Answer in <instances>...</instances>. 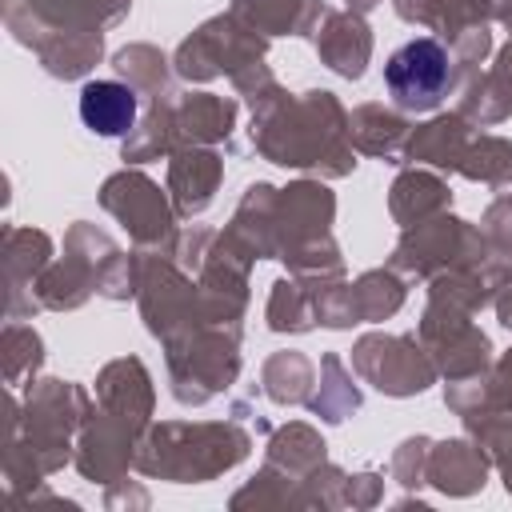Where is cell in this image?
Listing matches in <instances>:
<instances>
[{"label":"cell","instance_id":"obj_1","mask_svg":"<svg viewBox=\"0 0 512 512\" xmlns=\"http://www.w3.org/2000/svg\"><path fill=\"white\" fill-rule=\"evenodd\" d=\"M448 80H452L448 52L436 40H408L384 64V84H388L392 100L408 112H424V108L440 104Z\"/></svg>","mask_w":512,"mask_h":512},{"label":"cell","instance_id":"obj_2","mask_svg":"<svg viewBox=\"0 0 512 512\" xmlns=\"http://www.w3.org/2000/svg\"><path fill=\"white\" fill-rule=\"evenodd\" d=\"M80 116L100 136H120L136 120V92L116 80H92L80 92Z\"/></svg>","mask_w":512,"mask_h":512}]
</instances>
